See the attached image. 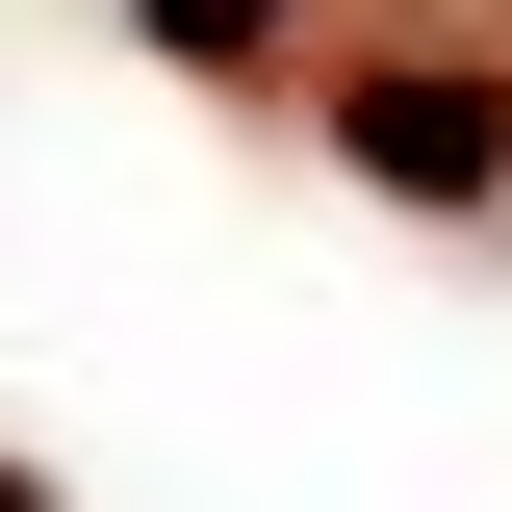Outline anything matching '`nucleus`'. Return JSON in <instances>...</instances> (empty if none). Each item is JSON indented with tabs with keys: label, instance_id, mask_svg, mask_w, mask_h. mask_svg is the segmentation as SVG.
<instances>
[{
	"label": "nucleus",
	"instance_id": "obj_2",
	"mask_svg": "<svg viewBox=\"0 0 512 512\" xmlns=\"http://www.w3.org/2000/svg\"><path fill=\"white\" fill-rule=\"evenodd\" d=\"M128 26H154L180 77H282V26H308V0H128Z\"/></svg>",
	"mask_w": 512,
	"mask_h": 512
},
{
	"label": "nucleus",
	"instance_id": "obj_1",
	"mask_svg": "<svg viewBox=\"0 0 512 512\" xmlns=\"http://www.w3.org/2000/svg\"><path fill=\"white\" fill-rule=\"evenodd\" d=\"M333 154L384 205H512V52H359L333 77Z\"/></svg>",
	"mask_w": 512,
	"mask_h": 512
},
{
	"label": "nucleus",
	"instance_id": "obj_3",
	"mask_svg": "<svg viewBox=\"0 0 512 512\" xmlns=\"http://www.w3.org/2000/svg\"><path fill=\"white\" fill-rule=\"evenodd\" d=\"M0 512H52V487H26V461H0Z\"/></svg>",
	"mask_w": 512,
	"mask_h": 512
}]
</instances>
